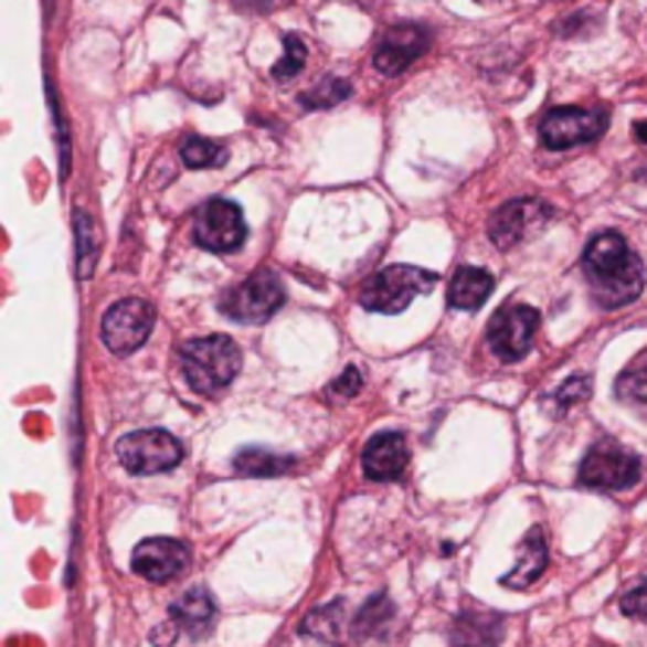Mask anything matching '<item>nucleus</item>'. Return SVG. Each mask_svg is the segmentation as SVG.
Here are the masks:
<instances>
[{
  "label": "nucleus",
  "mask_w": 647,
  "mask_h": 647,
  "mask_svg": "<svg viewBox=\"0 0 647 647\" xmlns=\"http://www.w3.org/2000/svg\"><path fill=\"white\" fill-rule=\"evenodd\" d=\"M581 272L603 310L628 307L645 290V263L635 250H628L625 237L616 231H603L584 246Z\"/></svg>",
  "instance_id": "obj_1"
},
{
  "label": "nucleus",
  "mask_w": 647,
  "mask_h": 647,
  "mask_svg": "<svg viewBox=\"0 0 647 647\" xmlns=\"http://www.w3.org/2000/svg\"><path fill=\"white\" fill-rule=\"evenodd\" d=\"M241 348L227 336L193 338L180 348V373L197 395H219L241 373Z\"/></svg>",
  "instance_id": "obj_2"
},
{
  "label": "nucleus",
  "mask_w": 647,
  "mask_h": 647,
  "mask_svg": "<svg viewBox=\"0 0 647 647\" xmlns=\"http://www.w3.org/2000/svg\"><path fill=\"white\" fill-rule=\"evenodd\" d=\"M439 285V275L429 268L417 266H389L376 272L373 278H367V285L360 288V307L382 316H395L404 312L421 294Z\"/></svg>",
  "instance_id": "obj_3"
},
{
  "label": "nucleus",
  "mask_w": 647,
  "mask_h": 647,
  "mask_svg": "<svg viewBox=\"0 0 647 647\" xmlns=\"http://www.w3.org/2000/svg\"><path fill=\"white\" fill-rule=\"evenodd\" d=\"M285 307V288L278 282L275 272L259 268L253 272L250 278H244L237 288H231L222 297L219 310L234 319V322H244V326H256V322H266L275 312Z\"/></svg>",
  "instance_id": "obj_4"
},
{
  "label": "nucleus",
  "mask_w": 647,
  "mask_h": 647,
  "mask_svg": "<svg viewBox=\"0 0 647 647\" xmlns=\"http://www.w3.org/2000/svg\"><path fill=\"white\" fill-rule=\"evenodd\" d=\"M641 477V462L613 439H601L584 455L579 468V484L591 490H628Z\"/></svg>",
  "instance_id": "obj_5"
},
{
  "label": "nucleus",
  "mask_w": 647,
  "mask_h": 647,
  "mask_svg": "<svg viewBox=\"0 0 647 647\" xmlns=\"http://www.w3.org/2000/svg\"><path fill=\"white\" fill-rule=\"evenodd\" d=\"M117 458L130 474H165L183 462V446L168 429H136L117 443Z\"/></svg>",
  "instance_id": "obj_6"
},
{
  "label": "nucleus",
  "mask_w": 647,
  "mask_h": 647,
  "mask_svg": "<svg viewBox=\"0 0 647 647\" xmlns=\"http://www.w3.org/2000/svg\"><path fill=\"white\" fill-rule=\"evenodd\" d=\"M156 326V310L149 300L142 297H127L117 300L112 310L102 319V341L114 354H134L136 348H142Z\"/></svg>",
  "instance_id": "obj_7"
},
{
  "label": "nucleus",
  "mask_w": 647,
  "mask_h": 647,
  "mask_svg": "<svg viewBox=\"0 0 647 647\" xmlns=\"http://www.w3.org/2000/svg\"><path fill=\"white\" fill-rule=\"evenodd\" d=\"M556 209L550 202L537 200V197H521V200L506 202L502 209H496L490 219V241L499 250H512L537 237L547 224L553 222Z\"/></svg>",
  "instance_id": "obj_8"
},
{
  "label": "nucleus",
  "mask_w": 647,
  "mask_h": 647,
  "mask_svg": "<svg viewBox=\"0 0 647 647\" xmlns=\"http://www.w3.org/2000/svg\"><path fill=\"white\" fill-rule=\"evenodd\" d=\"M537 329H540V312L528 304H509L496 312L487 326V341H490L492 354L502 363H518L528 358V351L534 348Z\"/></svg>",
  "instance_id": "obj_9"
},
{
  "label": "nucleus",
  "mask_w": 647,
  "mask_h": 647,
  "mask_svg": "<svg viewBox=\"0 0 647 647\" xmlns=\"http://www.w3.org/2000/svg\"><path fill=\"white\" fill-rule=\"evenodd\" d=\"M193 241L209 253H234L246 244V222L241 205L231 200L202 202L193 219Z\"/></svg>",
  "instance_id": "obj_10"
},
{
  "label": "nucleus",
  "mask_w": 647,
  "mask_h": 647,
  "mask_svg": "<svg viewBox=\"0 0 647 647\" xmlns=\"http://www.w3.org/2000/svg\"><path fill=\"white\" fill-rule=\"evenodd\" d=\"M603 130H606V112L562 105V108L543 114V120H540V142H543V149L565 152V149H575V146L601 139Z\"/></svg>",
  "instance_id": "obj_11"
},
{
  "label": "nucleus",
  "mask_w": 647,
  "mask_h": 647,
  "mask_svg": "<svg viewBox=\"0 0 647 647\" xmlns=\"http://www.w3.org/2000/svg\"><path fill=\"white\" fill-rule=\"evenodd\" d=\"M130 565H134L136 575H142L146 581L168 584V581H174L187 572L190 550H187V543H180L174 537H149L134 550Z\"/></svg>",
  "instance_id": "obj_12"
},
{
  "label": "nucleus",
  "mask_w": 647,
  "mask_h": 647,
  "mask_svg": "<svg viewBox=\"0 0 647 647\" xmlns=\"http://www.w3.org/2000/svg\"><path fill=\"white\" fill-rule=\"evenodd\" d=\"M426 47H429V32H426L424 25H392L380 39V45H376L373 67L380 70L382 76H399L424 54Z\"/></svg>",
  "instance_id": "obj_13"
},
{
  "label": "nucleus",
  "mask_w": 647,
  "mask_h": 647,
  "mask_svg": "<svg viewBox=\"0 0 647 647\" xmlns=\"http://www.w3.org/2000/svg\"><path fill=\"white\" fill-rule=\"evenodd\" d=\"M411 462L407 439L399 429H385L363 448V474L370 480H399Z\"/></svg>",
  "instance_id": "obj_14"
},
{
  "label": "nucleus",
  "mask_w": 647,
  "mask_h": 647,
  "mask_svg": "<svg viewBox=\"0 0 647 647\" xmlns=\"http://www.w3.org/2000/svg\"><path fill=\"white\" fill-rule=\"evenodd\" d=\"M215 601L205 587H190L171 603V623L178 625L183 635L190 638H205L215 625Z\"/></svg>",
  "instance_id": "obj_15"
},
{
  "label": "nucleus",
  "mask_w": 647,
  "mask_h": 647,
  "mask_svg": "<svg viewBox=\"0 0 647 647\" xmlns=\"http://www.w3.org/2000/svg\"><path fill=\"white\" fill-rule=\"evenodd\" d=\"M492 288H496V282H492L490 272L474 266H462L455 272L452 285H448V307L465 312L480 310V307L487 304V297L492 294Z\"/></svg>",
  "instance_id": "obj_16"
},
{
  "label": "nucleus",
  "mask_w": 647,
  "mask_h": 647,
  "mask_svg": "<svg viewBox=\"0 0 647 647\" xmlns=\"http://www.w3.org/2000/svg\"><path fill=\"white\" fill-rule=\"evenodd\" d=\"M547 543H543V531L531 528V534L521 540V553H518V565L502 579V587H512V591H524L531 587L543 572H547Z\"/></svg>",
  "instance_id": "obj_17"
},
{
  "label": "nucleus",
  "mask_w": 647,
  "mask_h": 647,
  "mask_svg": "<svg viewBox=\"0 0 647 647\" xmlns=\"http://www.w3.org/2000/svg\"><path fill=\"white\" fill-rule=\"evenodd\" d=\"M458 647H496L502 638V619L496 613H462L452 625Z\"/></svg>",
  "instance_id": "obj_18"
},
{
  "label": "nucleus",
  "mask_w": 647,
  "mask_h": 647,
  "mask_svg": "<svg viewBox=\"0 0 647 647\" xmlns=\"http://www.w3.org/2000/svg\"><path fill=\"white\" fill-rule=\"evenodd\" d=\"M294 468H297L294 455H278V452H268V448H241L234 455V470L241 477L272 480V477H285Z\"/></svg>",
  "instance_id": "obj_19"
},
{
  "label": "nucleus",
  "mask_w": 647,
  "mask_h": 647,
  "mask_svg": "<svg viewBox=\"0 0 647 647\" xmlns=\"http://www.w3.org/2000/svg\"><path fill=\"white\" fill-rule=\"evenodd\" d=\"M351 625L344 619V601H332L319 609H312L310 616L300 623V635H310V638H319L326 645H344Z\"/></svg>",
  "instance_id": "obj_20"
},
{
  "label": "nucleus",
  "mask_w": 647,
  "mask_h": 647,
  "mask_svg": "<svg viewBox=\"0 0 647 647\" xmlns=\"http://www.w3.org/2000/svg\"><path fill=\"white\" fill-rule=\"evenodd\" d=\"M392 616H395V606H392V601L385 594L370 597L351 619V638H373V635H380L382 628L392 623Z\"/></svg>",
  "instance_id": "obj_21"
},
{
  "label": "nucleus",
  "mask_w": 647,
  "mask_h": 647,
  "mask_svg": "<svg viewBox=\"0 0 647 647\" xmlns=\"http://www.w3.org/2000/svg\"><path fill=\"white\" fill-rule=\"evenodd\" d=\"M180 158L187 168L200 171V168H224L227 165V149L215 139H205V136H190L183 139L180 146Z\"/></svg>",
  "instance_id": "obj_22"
},
{
  "label": "nucleus",
  "mask_w": 647,
  "mask_h": 647,
  "mask_svg": "<svg viewBox=\"0 0 647 647\" xmlns=\"http://www.w3.org/2000/svg\"><path fill=\"white\" fill-rule=\"evenodd\" d=\"M73 224H76V272L79 278L86 282L95 272V259H98V237H95V224H92L89 212H76L73 215Z\"/></svg>",
  "instance_id": "obj_23"
},
{
  "label": "nucleus",
  "mask_w": 647,
  "mask_h": 647,
  "mask_svg": "<svg viewBox=\"0 0 647 647\" xmlns=\"http://www.w3.org/2000/svg\"><path fill=\"white\" fill-rule=\"evenodd\" d=\"M348 95H351V83H348V79H341V76H326V79H319L310 92L300 95V108H307V112L336 108V105H341Z\"/></svg>",
  "instance_id": "obj_24"
},
{
  "label": "nucleus",
  "mask_w": 647,
  "mask_h": 647,
  "mask_svg": "<svg viewBox=\"0 0 647 647\" xmlns=\"http://www.w3.org/2000/svg\"><path fill=\"white\" fill-rule=\"evenodd\" d=\"M304 64H307V42H304L300 35L288 32V35H285V57L272 67V79L288 83V79H294V76L304 70Z\"/></svg>",
  "instance_id": "obj_25"
},
{
  "label": "nucleus",
  "mask_w": 647,
  "mask_h": 647,
  "mask_svg": "<svg viewBox=\"0 0 647 647\" xmlns=\"http://www.w3.org/2000/svg\"><path fill=\"white\" fill-rule=\"evenodd\" d=\"M616 395L623 399L628 407H635L638 414L647 417V373H638V370H628L616 382Z\"/></svg>",
  "instance_id": "obj_26"
},
{
  "label": "nucleus",
  "mask_w": 647,
  "mask_h": 647,
  "mask_svg": "<svg viewBox=\"0 0 647 647\" xmlns=\"http://www.w3.org/2000/svg\"><path fill=\"white\" fill-rule=\"evenodd\" d=\"M591 395V376H572L569 382H562L556 389V395H553V402H556L559 411H565V407H572V404L584 402Z\"/></svg>",
  "instance_id": "obj_27"
},
{
  "label": "nucleus",
  "mask_w": 647,
  "mask_h": 647,
  "mask_svg": "<svg viewBox=\"0 0 647 647\" xmlns=\"http://www.w3.org/2000/svg\"><path fill=\"white\" fill-rule=\"evenodd\" d=\"M619 609H623L628 619H638V623H647V581H641L638 587H632L619 601Z\"/></svg>",
  "instance_id": "obj_28"
},
{
  "label": "nucleus",
  "mask_w": 647,
  "mask_h": 647,
  "mask_svg": "<svg viewBox=\"0 0 647 647\" xmlns=\"http://www.w3.org/2000/svg\"><path fill=\"white\" fill-rule=\"evenodd\" d=\"M360 389H363V376H360L358 367H348L341 376H338L329 389H326V395H336V399H354Z\"/></svg>",
  "instance_id": "obj_29"
},
{
  "label": "nucleus",
  "mask_w": 647,
  "mask_h": 647,
  "mask_svg": "<svg viewBox=\"0 0 647 647\" xmlns=\"http://www.w3.org/2000/svg\"><path fill=\"white\" fill-rule=\"evenodd\" d=\"M171 638H178V625H158L152 632V645L156 647H171Z\"/></svg>",
  "instance_id": "obj_30"
},
{
  "label": "nucleus",
  "mask_w": 647,
  "mask_h": 647,
  "mask_svg": "<svg viewBox=\"0 0 647 647\" xmlns=\"http://www.w3.org/2000/svg\"><path fill=\"white\" fill-rule=\"evenodd\" d=\"M272 3H275V0H234V7L244 10V13H268Z\"/></svg>",
  "instance_id": "obj_31"
},
{
  "label": "nucleus",
  "mask_w": 647,
  "mask_h": 647,
  "mask_svg": "<svg viewBox=\"0 0 647 647\" xmlns=\"http://www.w3.org/2000/svg\"><path fill=\"white\" fill-rule=\"evenodd\" d=\"M635 139H638V142H647V120H638V124H635Z\"/></svg>",
  "instance_id": "obj_32"
}]
</instances>
